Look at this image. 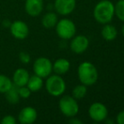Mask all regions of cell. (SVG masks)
I'll return each instance as SVG.
<instances>
[{
	"instance_id": "14",
	"label": "cell",
	"mask_w": 124,
	"mask_h": 124,
	"mask_svg": "<svg viewBox=\"0 0 124 124\" xmlns=\"http://www.w3.org/2000/svg\"><path fill=\"white\" fill-rule=\"evenodd\" d=\"M70 69V62L67 59L60 58L55 60V62L52 63V71H54L55 74L62 75L66 74Z\"/></svg>"
},
{
	"instance_id": "13",
	"label": "cell",
	"mask_w": 124,
	"mask_h": 124,
	"mask_svg": "<svg viewBox=\"0 0 124 124\" xmlns=\"http://www.w3.org/2000/svg\"><path fill=\"white\" fill-rule=\"evenodd\" d=\"M30 73L25 68H18L15 70L12 77V82L16 87L25 86L30 77Z\"/></svg>"
},
{
	"instance_id": "1",
	"label": "cell",
	"mask_w": 124,
	"mask_h": 124,
	"mask_svg": "<svg viewBox=\"0 0 124 124\" xmlns=\"http://www.w3.org/2000/svg\"><path fill=\"white\" fill-rule=\"evenodd\" d=\"M93 15L100 24L110 23L115 15V5L110 0H102L95 6Z\"/></svg>"
},
{
	"instance_id": "25",
	"label": "cell",
	"mask_w": 124,
	"mask_h": 124,
	"mask_svg": "<svg viewBox=\"0 0 124 124\" xmlns=\"http://www.w3.org/2000/svg\"><path fill=\"white\" fill-rule=\"evenodd\" d=\"M116 123L117 124H124V110L116 115Z\"/></svg>"
},
{
	"instance_id": "22",
	"label": "cell",
	"mask_w": 124,
	"mask_h": 124,
	"mask_svg": "<svg viewBox=\"0 0 124 124\" xmlns=\"http://www.w3.org/2000/svg\"><path fill=\"white\" fill-rule=\"evenodd\" d=\"M18 92L19 94H20V99H29L31 94V91L28 88V87L26 85L22 87H18Z\"/></svg>"
},
{
	"instance_id": "7",
	"label": "cell",
	"mask_w": 124,
	"mask_h": 124,
	"mask_svg": "<svg viewBox=\"0 0 124 124\" xmlns=\"http://www.w3.org/2000/svg\"><path fill=\"white\" fill-rule=\"evenodd\" d=\"M89 116L93 121L101 123L107 118L108 110L104 104L101 102H95L89 108Z\"/></svg>"
},
{
	"instance_id": "3",
	"label": "cell",
	"mask_w": 124,
	"mask_h": 124,
	"mask_svg": "<svg viewBox=\"0 0 124 124\" xmlns=\"http://www.w3.org/2000/svg\"><path fill=\"white\" fill-rule=\"evenodd\" d=\"M45 88L52 96L58 97L64 94L66 90V83L64 79L57 74H51L46 78Z\"/></svg>"
},
{
	"instance_id": "4",
	"label": "cell",
	"mask_w": 124,
	"mask_h": 124,
	"mask_svg": "<svg viewBox=\"0 0 124 124\" xmlns=\"http://www.w3.org/2000/svg\"><path fill=\"white\" fill-rule=\"evenodd\" d=\"M57 35L62 40H69L74 38L76 33V26L72 20L63 18L57 20L55 26Z\"/></svg>"
},
{
	"instance_id": "5",
	"label": "cell",
	"mask_w": 124,
	"mask_h": 124,
	"mask_svg": "<svg viewBox=\"0 0 124 124\" xmlns=\"http://www.w3.org/2000/svg\"><path fill=\"white\" fill-rule=\"evenodd\" d=\"M58 106L62 114L69 118L76 116L79 111V106L77 99L70 95L62 96L59 99Z\"/></svg>"
},
{
	"instance_id": "2",
	"label": "cell",
	"mask_w": 124,
	"mask_h": 124,
	"mask_svg": "<svg viewBox=\"0 0 124 124\" xmlns=\"http://www.w3.org/2000/svg\"><path fill=\"white\" fill-rule=\"evenodd\" d=\"M78 77L82 84L91 86L98 80V71L91 62L84 61L78 67Z\"/></svg>"
},
{
	"instance_id": "12",
	"label": "cell",
	"mask_w": 124,
	"mask_h": 124,
	"mask_svg": "<svg viewBox=\"0 0 124 124\" xmlns=\"http://www.w3.org/2000/svg\"><path fill=\"white\" fill-rule=\"evenodd\" d=\"M44 9L43 0H25V10L28 15L37 17L41 14Z\"/></svg>"
},
{
	"instance_id": "28",
	"label": "cell",
	"mask_w": 124,
	"mask_h": 124,
	"mask_svg": "<svg viewBox=\"0 0 124 124\" xmlns=\"http://www.w3.org/2000/svg\"><path fill=\"white\" fill-rule=\"evenodd\" d=\"M122 34H123V36L124 37V24H123V27H122Z\"/></svg>"
},
{
	"instance_id": "21",
	"label": "cell",
	"mask_w": 124,
	"mask_h": 124,
	"mask_svg": "<svg viewBox=\"0 0 124 124\" xmlns=\"http://www.w3.org/2000/svg\"><path fill=\"white\" fill-rule=\"evenodd\" d=\"M115 15L124 22V0H119L115 5Z\"/></svg>"
},
{
	"instance_id": "6",
	"label": "cell",
	"mask_w": 124,
	"mask_h": 124,
	"mask_svg": "<svg viewBox=\"0 0 124 124\" xmlns=\"http://www.w3.org/2000/svg\"><path fill=\"white\" fill-rule=\"evenodd\" d=\"M32 68L34 74L44 79L52 74V63L46 57H39L33 63Z\"/></svg>"
},
{
	"instance_id": "17",
	"label": "cell",
	"mask_w": 124,
	"mask_h": 124,
	"mask_svg": "<svg viewBox=\"0 0 124 124\" xmlns=\"http://www.w3.org/2000/svg\"><path fill=\"white\" fill-rule=\"evenodd\" d=\"M101 36L106 41H112L117 36V30L114 26L111 24H105L101 30Z\"/></svg>"
},
{
	"instance_id": "11",
	"label": "cell",
	"mask_w": 124,
	"mask_h": 124,
	"mask_svg": "<svg viewBox=\"0 0 124 124\" xmlns=\"http://www.w3.org/2000/svg\"><path fill=\"white\" fill-rule=\"evenodd\" d=\"M76 7V0H55L54 9L58 15H70Z\"/></svg>"
},
{
	"instance_id": "16",
	"label": "cell",
	"mask_w": 124,
	"mask_h": 124,
	"mask_svg": "<svg viewBox=\"0 0 124 124\" xmlns=\"http://www.w3.org/2000/svg\"><path fill=\"white\" fill-rule=\"evenodd\" d=\"M57 20V15L52 11L46 13L41 18V25L46 29H51L55 27Z\"/></svg>"
},
{
	"instance_id": "27",
	"label": "cell",
	"mask_w": 124,
	"mask_h": 124,
	"mask_svg": "<svg viewBox=\"0 0 124 124\" xmlns=\"http://www.w3.org/2000/svg\"><path fill=\"white\" fill-rule=\"evenodd\" d=\"M2 25L4 27H9L10 25H11V21L8 20H3V22H2Z\"/></svg>"
},
{
	"instance_id": "9",
	"label": "cell",
	"mask_w": 124,
	"mask_h": 124,
	"mask_svg": "<svg viewBox=\"0 0 124 124\" xmlns=\"http://www.w3.org/2000/svg\"><path fill=\"white\" fill-rule=\"evenodd\" d=\"M37 111L32 106H25L20 110L18 115V122L21 124H32L37 119Z\"/></svg>"
},
{
	"instance_id": "8",
	"label": "cell",
	"mask_w": 124,
	"mask_h": 124,
	"mask_svg": "<svg viewBox=\"0 0 124 124\" xmlns=\"http://www.w3.org/2000/svg\"><path fill=\"white\" fill-rule=\"evenodd\" d=\"M11 35L18 40H24L29 36L30 29L25 21L17 20L11 22L9 27Z\"/></svg>"
},
{
	"instance_id": "19",
	"label": "cell",
	"mask_w": 124,
	"mask_h": 124,
	"mask_svg": "<svg viewBox=\"0 0 124 124\" xmlns=\"http://www.w3.org/2000/svg\"><path fill=\"white\" fill-rule=\"evenodd\" d=\"M12 79L4 74H0V94H4L13 87Z\"/></svg>"
},
{
	"instance_id": "18",
	"label": "cell",
	"mask_w": 124,
	"mask_h": 124,
	"mask_svg": "<svg viewBox=\"0 0 124 124\" xmlns=\"http://www.w3.org/2000/svg\"><path fill=\"white\" fill-rule=\"evenodd\" d=\"M4 94H5V99H6V100L9 104L16 105L20 102V97L18 92V87H16L15 85H13V87Z\"/></svg>"
},
{
	"instance_id": "20",
	"label": "cell",
	"mask_w": 124,
	"mask_h": 124,
	"mask_svg": "<svg viewBox=\"0 0 124 124\" xmlns=\"http://www.w3.org/2000/svg\"><path fill=\"white\" fill-rule=\"evenodd\" d=\"M87 86L84 84L77 85L72 91V96L76 99H82L87 94Z\"/></svg>"
},
{
	"instance_id": "10",
	"label": "cell",
	"mask_w": 124,
	"mask_h": 124,
	"mask_svg": "<svg viewBox=\"0 0 124 124\" xmlns=\"http://www.w3.org/2000/svg\"><path fill=\"white\" fill-rule=\"evenodd\" d=\"M70 49L75 54H82L87 50L89 47V39L84 35H78L71 38Z\"/></svg>"
},
{
	"instance_id": "23",
	"label": "cell",
	"mask_w": 124,
	"mask_h": 124,
	"mask_svg": "<svg viewBox=\"0 0 124 124\" xmlns=\"http://www.w3.org/2000/svg\"><path fill=\"white\" fill-rule=\"evenodd\" d=\"M19 60H20V62L25 65L29 64V63L31 62V55H30V54L27 53V52L21 51L19 54Z\"/></svg>"
},
{
	"instance_id": "26",
	"label": "cell",
	"mask_w": 124,
	"mask_h": 124,
	"mask_svg": "<svg viewBox=\"0 0 124 124\" xmlns=\"http://www.w3.org/2000/svg\"><path fill=\"white\" fill-rule=\"evenodd\" d=\"M69 123H72V124H83V122L80 121L79 119H77V118H75L74 116V117H70Z\"/></svg>"
},
{
	"instance_id": "24",
	"label": "cell",
	"mask_w": 124,
	"mask_h": 124,
	"mask_svg": "<svg viewBox=\"0 0 124 124\" xmlns=\"http://www.w3.org/2000/svg\"><path fill=\"white\" fill-rule=\"evenodd\" d=\"M16 122V118L13 115H6L3 117L1 123L3 124H15Z\"/></svg>"
},
{
	"instance_id": "15",
	"label": "cell",
	"mask_w": 124,
	"mask_h": 124,
	"mask_svg": "<svg viewBox=\"0 0 124 124\" xmlns=\"http://www.w3.org/2000/svg\"><path fill=\"white\" fill-rule=\"evenodd\" d=\"M43 85H44L43 78H41V76H37V75L34 74L32 76H30L26 86L31 90V93H36V92L40 91L42 88Z\"/></svg>"
}]
</instances>
